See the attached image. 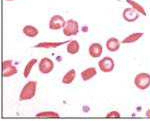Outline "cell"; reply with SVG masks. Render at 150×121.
I'll list each match as a JSON object with an SVG mask.
<instances>
[{"label": "cell", "mask_w": 150, "mask_h": 121, "mask_svg": "<svg viewBox=\"0 0 150 121\" xmlns=\"http://www.w3.org/2000/svg\"><path fill=\"white\" fill-rule=\"evenodd\" d=\"M5 1H14V0H5Z\"/></svg>", "instance_id": "7402d4cb"}, {"label": "cell", "mask_w": 150, "mask_h": 121, "mask_svg": "<svg viewBox=\"0 0 150 121\" xmlns=\"http://www.w3.org/2000/svg\"><path fill=\"white\" fill-rule=\"evenodd\" d=\"M37 118H59L60 115L54 111H42L36 114Z\"/></svg>", "instance_id": "ac0fdd59"}, {"label": "cell", "mask_w": 150, "mask_h": 121, "mask_svg": "<svg viewBox=\"0 0 150 121\" xmlns=\"http://www.w3.org/2000/svg\"><path fill=\"white\" fill-rule=\"evenodd\" d=\"M134 84L140 90H145L150 86V74L142 72L134 77Z\"/></svg>", "instance_id": "7a4b0ae2"}, {"label": "cell", "mask_w": 150, "mask_h": 121, "mask_svg": "<svg viewBox=\"0 0 150 121\" xmlns=\"http://www.w3.org/2000/svg\"><path fill=\"white\" fill-rule=\"evenodd\" d=\"M146 116H147V117H150V109L147 110V112H146Z\"/></svg>", "instance_id": "44dd1931"}, {"label": "cell", "mask_w": 150, "mask_h": 121, "mask_svg": "<svg viewBox=\"0 0 150 121\" xmlns=\"http://www.w3.org/2000/svg\"><path fill=\"white\" fill-rule=\"evenodd\" d=\"M36 89H37V82L36 81H28L25 85L23 86L22 90L19 94V100L26 101L30 100L35 96Z\"/></svg>", "instance_id": "6da1fadb"}, {"label": "cell", "mask_w": 150, "mask_h": 121, "mask_svg": "<svg viewBox=\"0 0 150 121\" xmlns=\"http://www.w3.org/2000/svg\"><path fill=\"white\" fill-rule=\"evenodd\" d=\"M66 50L69 54H77L80 50V45H79L78 41L77 40H71L67 43V47H66Z\"/></svg>", "instance_id": "9a60e30c"}, {"label": "cell", "mask_w": 150, "mask_h": 121, "mask_svg": "<svg viewBox=\"0 0 150 121\" xmlns=\"http://www.w3.org/2000/svg\"><path fill=\"white\" fill-rule=\"evenodd\" d=\"M103 52V47L100 43H92L88 48V53L91 57L93 58H98L102 55Z\"/></svg>", "instance_id": "30bf717a"}, {"label": "cell", "mask_w": 150, "mask_h": 121, "mask_svg": "<svg viewBox=\"0 0 150 121\" xmlns=\"http://www.w3.org/2000/svg\"><path fill=\"white\" fill-rule=\"evenodd\" d=\"M69 41H60V42H56V41H45V42H41L35 45L36 48H44V49H52V48H57L63 44H66Z\"/></svg>", "instance_id": "9c48e42d"}, {"label": "cell", "mask_w": 150, "mask_h": 121, "mask_svg": "<svg viewBox=\"0 0 150 121\" xmlns=\"http://www.w3.org/2000/svg\"><path fill=\"white\" fill-rule=\"evenodd\" d=\"M126 2L132 7L133 9H135V10L138 12L139 14H142L143 16H146V11H145V8L140 3L134 1V0H126Z\"/></svg>", "instance_id": "e0dca14e"}, {"label": "cell", "mask_w": 150, "mask_h": 121, "mask_svg": "<svg viewBox=\"0 0 150 121\" xmlns=\"http://www.w3.org/2000/svg\"><path fill=\"white\" fill-rule=\"evenodd\" d=\"M66 21L63 18V16L59 15V14H56V15H53L49 20V28L51 30H59V29L63 28Z\"/></svg>", "instance_id": "52a82bcc"}, {"label": "cell", "mask_w": 150, "mask_h": 121, "mask_svg": "<svg viewBox=\"0 0 150 121\" xmlns=\"http://www.w3.org/2000/svg\"><path fill=\"white\" fill-rule=\"evenodd\" d=\"M97 75V70L95 67H88V68L84 69L80 73V76L83 81H88L92 79L94 76Z\"/></svg>", "instance_id": "7c38bea8"}, {"label": "cell", "mask_w": 150, "mask_h": 121, "mask_svg": "<svg viewBox=\"0 0 150 121\" xmlns=\"http://www.w3.org/2000/svg\"><path fill=\"white\" fill-rule=\"evenodd\" d=\"M120 45H121V41H119L115 37H110L109 39L106 41V48L110 52L118 51L120 48Z\"/></svg>", "instance_id": "8fae6325"}, {"label": "cell", "mask_w": 150, "mask_h": 121, "mask_svg": "<svg viewBox=\"0 0 150 121\" xmlns=\"http://www.w3.org/2000/svg\"><path fill=\"white\" fill-rule=\"evenodd\" d=\"M18 72L16 66L13 65V61L12 60H5L2 62V76L8 78L13 75H15Z\"/></svg>", "instance_id": "277c9868"}, {"label": "cell", "mask_w": 150, "mask_h": 121, "mask_svg": "<svg viewBox=\"0 0 150 121\" xmlns=\"http://www.w3.org/2000/svg\"><path fill=\"white\" fill-rule=\"evenodd\" d=\"M38 69L42 74H49L54 69V62L50 58H42L38 64Z\"/></svg>", "instance_id": "8992f818"}, {"label": "cell", "mask_w": 150, "mask_h": 121, "mask_svg": "<svg viewBox=\"0 0 150 121\" xmlns=\"http://www.w3.org/2000/svg\"><path fill=\"white\" fill-rule=\"evenodd\" d=\"M143 32H134L131 33L130 35H128L127 37H125L124 39L121 41V43L123 44H130V43H134L136 41H138L140 38L143 36Z\"/></svg>", "instance_id": "4fadbf2b"}, {"label": "cell", "mask_w": 150, "mask_h": 121, "mask_svg": "<svg viewBox=\"0 0 150 121\" xmlns=\"http://www.w3.org/2000/svg\"><path fill=\"white\" fill-rule=\"evenodd\" d=\"M75 77H76V71H75V69H70L62 77V83L71 84L75 80Z\"/></svg>", "instance_id": "2e32d148"}, {"label": "cell", "mask_w": 150, "mask_h": 121, "mask_svg": "<svg viewBox=\"0 0 150 121\" xmlns=\"http://www.w3.org/2000/svg\"><path fill=\"white\" fill-rule=\"evenodd\" d=\"M63 29V34L65 36H74L79 32V24L74 19H69L66 21Z\"/></svg>", "instance_id": "3957f363"}, {"label": "cell", "mask_w": 150, "mask_h": 121, "mask_svg": "<svg viewBox=\"0 0 150 121\" xmlns=\"http://www.w3.org/2000/svg\"><path fill=\"white\" fill-rule=\"evenodd\" d=\"M122 17L127 22H134L139 18V13L132 7L130 8H125L122 12Z\"/></svg>", "instance_id": "ba28073f"}, {"label": "cell", "mask_w": 150, "mask_h": 121, "mask_svg": "<svg viewBox=\"0 0 150 121\" xmlns=\"http://www.w3.org/2000/svg\"><path fill=\"white\" fill-rule=\"evenodd\" d=\"M106 117L107 118H119L120 117V113L118 111H111V112L107 113L106 114Z\"/></svg>", "instance_id": "ffe728a7"}, {"label": "cell", "mask_w": 150, "mask_h": 121, "mask_svg": "<svg viewBox=\"0 0 150 121\" xmlns=\"http://www.w3.org/2000/svg\"><path fill=\"white\" fill-rule=\"evenodd\" d=\"M36 63H37V60H36L35 58L29 60V61L27 62V64L25 65V68H24V71H23V76L25 77V78H27V77L29 76V74H30L33 66H34Z\"/></svg>", "instance_id": "d6986e66"}, {"label": "cell", "mask_w": 150, "mask_h": 121, "mask_svg": "<svg viewBox=\"0 0 150 121\" xmlns=\"http://www.w3.org/2000/svg\"><path fill=\"white\" fill-rule=\"evenodd\" d=\"M115 66L114 60L111 57H104L101 60H99L98 62V67L104 73H109V72L113 71Z\"/></svg>", "instance_id": "5b68a950"}, {"label": "cell", "mask_w": 150, "mask_h": 121, "mask_svg": "<svg viewBox=\"0 0 150 121\" xmlns=\"http://www.w3.org/2000/svg\"><path fill=\"white\" fill-rule=\"evenodd\" d=\"M22 32L24 33V35H26L27 37L33 38L36 37L39 33V30L33 25H25L22 28Z\"/></svg>", "instance_id": "5bb4252c"}]
</instances>
